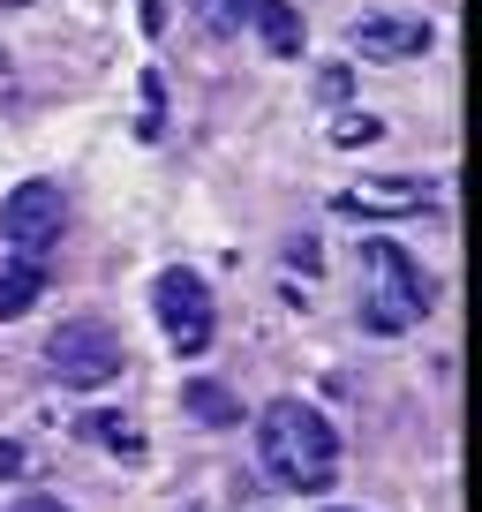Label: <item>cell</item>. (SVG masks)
I'll return each mask as SVG.
<instances>
[{
    "mask_svg": "<svg viewBox=\"0 0 482 512\" xmlns=\"http://www.w3.org/2000/svg\"><path fill=\"white\" fill-rule=\"evenodd\" d=\"M257 460L287 490H324L339 475V430L309 400H272L257 415Z\"/></svg>",
    "mask_w": 482,
    "mask_h": 512,
    "instance_id": "cell-1",
    "label": "cell"
},
{
    "mask_svg": "<svg viewBox=\"0 0 482 512\" xmlns=\"http://www.w3.org/2000/svg\"><path fill=\"white\" fill-rule=\"evenodd\" d=\"M422 317H430V272L400 241H370L362 249V324L392 339V332H415Z\"/></svg>",
    "mask_w": 482,
    "mask_h": 512,
    "instance_id": "cell-2",
    "label": "cell"
},
{
    "mask_svg": "<svg viewBox=\"0 0 482 512\" xmlns=\"http://www.w3.org/2000/svg\"><path fill=\"white\" fill-rule=\"evenodd\" d=\"M46 362L53 377L68 384V392H98V384H113L121 369H129V347H121V332L98 317H68L61 332L46 339Z\"/></svg>",
    "mask_w": 482,
    "mask_h": 512,
    "instance_id": "cell-3",
    "label": "cell"
},
{
    "mask_svg": "<svg viewBox=\"0 0 482 512\" xmlns=\"http://www.w3.org/2000/svg\"><path fill=\"white\" fill-rule=\"evenodd\" d=\"M151 309H159V332L174 339V354H204L211 347V287H204V272H189V264L159 272Z\"/></svg>",
    "mask_w": 482,
    "mask_h": 512,
    "instance_id": "cell-4",
    "label": "cell"
},
{
    "mask_svg": "<svg viewBox=\"0 0 482 512\" xmlns=\"http://www.w3.org/2000/svg\"><path fill=\"white\" fill-rule=\"evenodd\" d=\"M61 226H68V196H61V181H23V189L0 196V234H8V249L46 256L53 241H61Z\"/></svg>",
    "mask_w": 482,
    "mask_h": 512,
    "instance_id": "cell-5",
    "label": "cell"
},
{
    "mask_svg": "<svg viewBox=\"0 0 482 512\" xmlns=\"http://www.w3.org/2000/svg\"><path fill=\"white\" fill-rule=\"evenodd\" d=\"M430 181H407V174H377V181H354V189H332L339 219H415L430 211Z\"/></svg>",
    "mask_w": 482,
    "mask_h": 512,
    "instance_id": "cell-6",
    "label": "cell"
},
{
    "mask_svg": "<svg viewBox=\"0 0 482 512\" xmlns=\"http://www.w3.org/2000/svg\"><path fill=\"white\" fill-rule=\"evenodd\" d=\"M430 23L422 16H392V8H377V16H354L347 46L362 53V61H415V53H430Z\"/></svg>",
    "mask_w": 482,
    "mask_h": 512,
    "instance_id": "cell-7",
    "label": "cell"
},
{
    "mask_svg": "<svg viewBox=\"0 0 482 512\" xmlns=\"http://www.w3.org/2000/svg\"><path fill=\"white\" fill-rule=\"evenodd\" d=\"M241 23H257L264 46H272L279 61L302 53V8H294V0H241Z\"/></svg>",
    "mask_w": 482,
    "mask_h": 512,
    "instance_id": "cell-8",
    "label": "cell"
},
{
    "mask_svg": "<svg viewBox=\"0 0 482 512\" xmlns=\"http://www.w3.org/2000/svg\"><path fill=\"white\" fill-rule=\"evenodd\" d=\"M46 294V256H31V249H16L8 264H0V317H23V309Z\"/></svg>",
    "mask_w": 482,
    "mask_h": 512,
    "instance_id": "cell-9",
    "label": "cell"
},
{
    "mask_svg": "<svg viewBox=\"0 0 482 512\" xmlns=\"http://www.w3.org/2000/svg\"><path fill=\"white\" fill-rule=\"evenodd\" d=\"M181 407H189L196 422H211V430H234V422H241V400L226 392L219 377H189V384H181Z\"/></svg>",
    "mask_w": 482,
    "mask_h": 512,
    "instance_id": "cell-10",
    "label": "cell"
},
{
    "mask_svg": "<svg viewBox=\"0 0 482 512\" xmlns=\"http://www.w3.org/2000/svg\"><path fill=\"white\" fill-rule=\"evenodd\" d=\"M377 136H385V121H377V113H347V121L332 128L339 151H362V144H377Z\"/></svg>",
    "mask_w": 482,
    "mask_h": 512,
    "instance_id": "cell-11",
    "label": "cell"
},
{
    "mask_svg": "<svg viewBox=\"0 0 482 512\" xmlns=\"http://www.w3.org/2000/svg\"><path fill=\"white\" fill-rule=\"evenodd\" d=\"M159 128H166V91H159V76H144V113H136V136L151 144Z\"/></svg>",
    "mask_w": 482,
    "mask_h": 512,
    "instance_id": "cell-12",
    "label": "cell"
},
{
    "mask_svg": "<svg viewBox=\"0 0 482 512\" xmlns=\"http://www.w3.org/2000/svg\"><path fill=\"white\" fill-rule=\"evenodd\" d=\"M83 430H91L98 445H113V452H136V430H129V422H121V415H91V422H83Z\"/></svg>",
    "mask_w": 482,
    "mask_h": 512,
    "instance_id": "cell-13",
    "label": "cell"
},
{
    "mask_svg": "<svg viewBox=\"0 0 482 512\" xmlns=\"http://www.w3.org/2000/svg\"><path fill=\"white\" fill-rule=\"evenodd\" d=\"M196 16H204L211 31H241V0H196Z\"/></svg>",
    "mask_w": 482,
    "mask_h": 512,
    "instance_id": "cell-14",
    "label": "cell"
},
{
    "mask_svg": "<svg viewBox=\"0 0 482 512\" xmlns=\"http://www.w3.org/2000/svg\"><path fill=\"white\" fill-rule=\"evenodd\" d=\"M287 264H294V272H317V241H309V234L287 241Z\"/></svg>",
    "mask_w": 482,
    "mask_h": 512,
    "instance_id": "cell-15",
    "label": "cell"
},
{
    "mask_svg": "<svg viewBox=\"0 0 482 512\" xmlns=\"http://www.w3.org/2000/svg\"><path fill=\"white\" fill-rule=\"evenodd\" d=\"M16 512H68V505H53V497H38V490H23V497H16Z\"/></svg>",
    "mask_w": 482,
    "mask_h": 512,
    "instance_id": "cell-16",
    "label": "cell"
},
{
    "mask_svg": "<svg viewBox=\"0 0 482 512\" xmlns=\"http://www.w3.org/2000/svg\"><path fill=\"white\" fill-rule=\"evenodd\" d=\"M332 512H347V505H332Z\"/></svg>",
    "mask_w": 482,
    "mask_h": 512,
    "instance_id": "cell-17",
    "label": "cell"
},
{
    "mask_svg": "<svg viewBox=\"0 0 482 512\" xmlns=\"http://www.w3.org/2000/svg\"><path fill=\"white\" fill-rule=\"evenodd\" d=\"M0 68H8V61H0Z\"/></svg>",
    "mask_w": 482,
    "mask_h": 512,
    "instance_id": "cell-18",
    "label": "cell"
}]
</instances>
